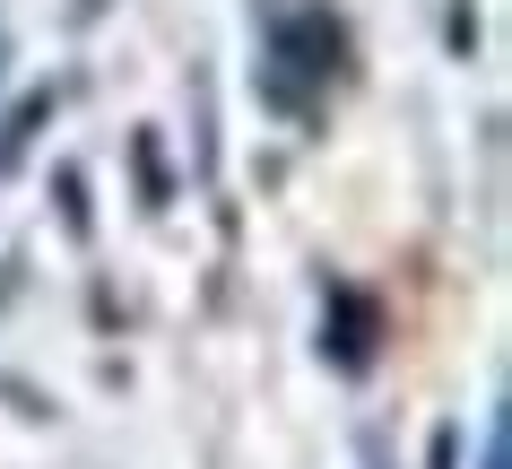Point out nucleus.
Segmentation results:
<instances>
[{
  "mask_svg": "<svg viewBox=\"0 0 512 469\" xmlns=\"http://www.w3.org/2000/svg\"><path fill=\"white\" fill-rule=\"evenodd\" d=\"M478 469H512V426H504V417H486V452H478Z\"/></svg>",
  "mask_w": 512,
  "mask_h": 469,
  "instance_id": "4",
  "label": "nucleus"
},
{
  "mask_svg": "<svg viewBox=\"0 0 512 469\" xmlns=\"http://www.w3.org/2000/svg\"><path fill=\"white\" fill-rule=\"evenodd\" d=\"M44 122H53V87H35V96H18V105L0 113V183H9V166L35 148V131H44Z\"/></svg>",
  "mask_w": 512,
  "mask_h": 469,
  "instance_id": "3",
  "label": "nucleus"
},
{
  "mask_svg": "<svg viewBox=\"0 0 512 469\" xmlns=\"http://www.w3.org/2000/svg\"><path fill=\"white\" fill-rule=\"evenodd\" d=\"M339 70H348V27H339L330 9H287V18H270V61H261L270 113L313 122V113L330 105Z\"/></svg>",
  "mask_w": 512,
  "mask_h": 469,
  "instance_id": "1",
  "label": "nucleus"
},
{
  "mask_svg": "<svg viewBox=\"0 0 512 469\" xmlns=\"http://www.w3.org/2000/svg\"><path fill=\"white\" fill-rule=\"evenodd\" d=\"M374 304H356V296H339V339L322 331V357L339 365V374H365V365H374Z\"/></svg>",
  "mask_w": 512,
  "mask_h": 469,
  "instance_id": "2",
  "label": "nucleus"
}]
</instances>
